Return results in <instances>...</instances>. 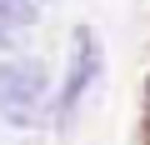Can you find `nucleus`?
Listing matches in <instances>:
<instances>
[{
  "instance_id": "obj_1",
  "label": "nucleus",
  "mask_w": 150,
  "mask_h": 145,
  "mask_svg": "<svg viewBox=\"0 0 150 145\" xmlns=\"http://www.w3.org/2000/svg\"><path fill=\"white\" fill-rule=\"evenodd\" d=\"M45 70L35 60H0V115L10 125H40L45 120Z\"/></svg>"
},
{
  "instance_id": "obj_2",
  "label": "nucleus",
  "mask_w": 150,
  "mask_h": 145,
  "mask_svg": "<svg viewBox=\"0 0 150 145\" xmlns=\"http://www.w3.org/2000/svg\"><path fill=\"white\" fill-rule=\"evenodd\" d=\"M95 70H100V40H95V30H75V60H70L65 85H60V95H55L60 120L75 110V100H80V95H85V85L95 80Z\"/></svg>"
},
{
  "instance_id": "obj_3",
  "label": "nucleus",
  "mask_w": 150,
  "mask_h": 145,
  "mask_svg": "<svg viewBox=\"0 0 150 145\" xmlns=\"http://www.w3.org/2000/svg\"><path fill=\"white\" fill-rule=\"evenodd\" d=\"M35 0H0V35L5 30H25V25H35Z\"/></svg>"
},
{
  "instance_id": "obj_4",
  "label": "nucleus",
  "mask_w": 150,
  "mask_h": 145,
  "mask_svg": "<svg viewBox=\"0 0 150 145\" xmlns=\"http://www.w3.org/2000/svg\"><path fill=\"white\" fill-rule=\"evenodd\" d=\"M0 45H5V35H0Z\"/></svg>"
}]
</instances>
